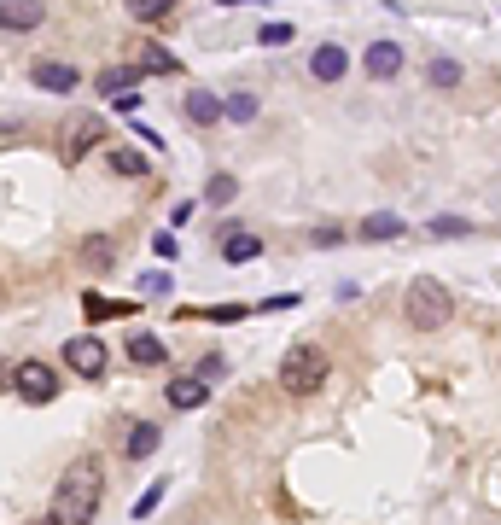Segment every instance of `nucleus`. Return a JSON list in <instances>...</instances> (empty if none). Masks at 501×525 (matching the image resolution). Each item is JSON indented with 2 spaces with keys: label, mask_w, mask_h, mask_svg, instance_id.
<instances>
[{
  "label": "nucleus",
  "mask_w": 501,
  "mask_h": 525,
  "mask_svg": "<svg viewBox=\"0 0 501 525\" xmlns=\"http://www.w3.org/2000/svg\"><path fill=\"white\" fill-rule=\"evenodd\" d=\"M280 385H286L292 397H315V391L327 385V350L321 345H292L286 350V362H280Z\"/></svg>",
  "instance_id": "obj_2"
},
{
  "label": "nucleus",
  "mask_w": 501,
  "mask_h": 525,
  "mask_svg": "<svg viewBox=\"0 0 501 525\" xmlns=\"http://www.w3.org/2000/svg\"><path fill=\"white\" fill-rule=\"evenodd\" d=\"M362 70H368L373 82H391V76L402 70V47L397 41H373L368 53H362Z\"/></svg>",
  "instance_id": "obj_7"
},
{
  "label": "nucleus",
  "mask_w": 501,
  "mask_h": 525,
  "mask_svg": "<svg viewBox=\"0 0 501 525\" xmlns=\"http://www.w3.org/2000/svg\"><path fill=\"white\" fill-rule=\"evenodd\" d=\"M204 315H210V321H239L245 310H239V304H222V310H204Z\"/></svg>",
  "instance_id": "obj_31"
},
{
  "label": "nucleus",
  "mask_w": 501,
  "mask_h": 525,
  "mask_svg": "<svg viewBox=\"0 0 501 525\" xmlns=\"http://www.w3.org/2000/svg\"><path fill=\"white\" fill-rule=\"evenodd\" d=\"M257 41H263V47H286V41H292V24H263Z\"/></svg>",
  "instance_id": "obj_26"
},
{
  "label": "nucleus",
  "mask_w": 501,
  "mask_h": 525,
  "mask_svg": "<svg viewBox=\"0 0 501 525\" xmlns=\"http://www.w3.org/2000/svg\"><path fill=\"white\" fill-rule=\"evenodd\" d=\"M216 6H251V0H216Z\"/></svg>",
  "instance_id": "obj_33"
},
{
  "label": "nucleus",
  "mask_w": 501,
  "mask_h": 525,
  "mask_svg": "<svg viewBox=\"0 0 501 525\" xmlns=\"http://www.w3.org/2000/svg\"><path fill=\"white\" fill-rule=\"evenodd\" d=\"M65 368H70V374H82V380H100V374H105V345L94 339V333L70 339V345H65Z\"/></svg>",
  "instance_id": "obj_6"
},
{
  "label": "nucleus",
  "mask_w": 501,
  "mask_h": 525,
  "mask_svg": "<svg viewBox=\"0 0 501 525\" xmlns=\"http://www.w3.org/2000/svg\"><path fill=\"white\" fill-rule=\"evenodd\" d=\"M158 502H164V485H152V490H146V496H140V502H134V520H146V514L158 508Z\"/></svg>",
  "instance_id": "obj_28"
},
{
  "label": "nucleus",
  "mask_w": 501,
  "mask_h": 525,
  "mask_svg": "<svg viewBox=\"0 0 501 525\" xmlns=\"http://www.w3.org/2000/svg\"><path fill=\"white\" fill-rule=\"evenodd\" d=\"M309 70H315V82H338L344 70H350V59H344V47H315V59H309Z\"/></svg>",
  "instance_id": "obj_11"
},
{
  "label": "nucleus",
  "mask_w": 501,
  "mask_h": 525,
  "mask_svg": "<svg viewBox=\"0 0 501 525\" xmlns=\"http://www.w3.org/2000/svg\"><path fill=\"white\" fill-rule=\"evenodd\" d=\"M111 251H117V245L105 240V234H94V240H82V257H88L94 269H111Z\"/></svg>",
  "instance_id": "obj_21"
},
{
  "label": "nucleus",
  "mask_w": 501,
  "mask_h": 525,
  "mask_svg": "<svg viewBox=\"0 0 501 525\" xmlns=\"http://www.w3.org/2000/svg\"><path fill=\"white\" fill-rule=\"evenodd\" d=\"M222 257H228V263H251V257H263V240L245 234V228H228V234H222Z\"/></svg>",
  "instance_id": "obj_12"
},
{
  "label": "nucleus",
  "mask_w": 501,
  "mask_h": 525,
  "mask_svg": "<svg viewBox=\"0 0 501 525\" xmlns=\"http://www.w3.org/2000/svg\"><path fill=\"white\" fill-rule=\"evenodd\" d=\"M82 310H88V321H117V315H134L140 304H134V298H100V292H88Z\"/></svg>",
  "instance_id": "obj_13"
},
{
  "label": "nucleus",
  "mask_w": 501,
  "mask_h": 525,
  "mask_svg": "<svg viewBox=\"0 0 501 525\" xmlns=\"http://www.w3.org/2000/svg\"><path fill=\"white\" fill-rule=\"evenodd\" d=\"M24 135V129H18V123H6V129H0V140H18Z\"/></svg>",
  "instance_id": "obj_32"
},
{
  "label": "nucleus",
  "mask_w": 501,
  "mask_h": 525,
  "mask_svg": "<svg viewBox=\"0 0 501 525\" xmlns=\"http://www.w3.org/2000/svg\"><path fill=\"white\" fill-rule=\"evenodd\" d=\"M164 356H169V350H164L158 333H134V339H129V362H134V368H158Z\"/></svg>",
  "instance_id": "obj_15"
},
{
  "label": "nucleus",
  "mask_w": 501,
  "mask_h": 525,
  "mask_svg": "<svg viewBox=\"0 0 501 525\" xmlns=\"http://www.w3.org/2000/svg\"><path fill=\"white\" fill-rule=\"evenodd\" d=\"M216 117H228V111H222V100H216V94H204V88H193V94H187V123L210 129Z\"/></svg>",
  "instance_id": "obj_16"
},
{
  "label": "nucleus",
  "mask_w": 501,
  "mask_h": 525,
  "mask_svg": "<svg viewBox=\"0 0 501 525\" xmlns=\"http://www.w3.org/2000/svg\"><path fill=\"white\" fill-rule=\"evenodd\" d=\"M222 111H228L234 123H251V117H257V94H234V100H222Z\"/></svg>",
  "instance_id": "obj_24"
},
{
  "label": "nucleus",
  "mask_w": 501,
  "mask_h": 525,
  "mask_svg": "<svg viewBox=\"0 0 501 525\" xmlns=\"http://www.w3.org/2000/svg\"><path fill=\"white\" fill-rule=\"evenodd\" d=\"M111 170H117V175H129V181H134V175H146V170H152V158H146L140 146H117V152H111Z\"/></svg>",
  "instance_id": "obj_17"
},
{
  "label": "nucleus",
  "mask_w": 501,
  "mask_h": 525,
  "mask_svg": "<svg viewBox=\"0 0 501 525\" xmlns=\"http://www.w3.org/2000/svg\"><path fill=\"white\" fill-rule=\"evenodd\" d=\"M397 234H402V216H391V210L362 222V240H397Z\"/></svg>",
  "instance_id": "obj_19"
},
{
  "label": "nucleus",
  "mask_w": 501,
  "mask_h": 525,
  "mask_svg": "<svg viewBox=\"0 0 501 525\" xmlns=\"http://www.w3.org/2000/svg\"><path fill=\"white\" fill-rule=\"evenodd\" d=\"M426 76H432L437 88H461V65H455V59H432V70H426Z\"/></svg>",
  "instance_id": "obj_23"
},
{
  "label": "nucleus",
  "mask_w": 501,
  "mask_h": 525,
  "mask_svg": "<svg viewBox=\"0 0 501 525\" xmlns=\"http://www.w3.org/2000/svg\"><path fill=\"white\" fill-rule=\"evenodd\" d=\"M47 18V0H0V30H35Z\"/></svg>",
  "instance_id": "obj_8"
},
{
  "label": "nucleus",
  "mask_w": 501,
  "mask_h": 525,
  "mask_svg": "<svg viewBox=\"0 0 501 525\" xmlns=\"http://www.w3.org/2000/svg\"><path fill=\"white\" fill-rule=\"evenodd\" d=\"M134 76H146L140 65H117V70H105L100 76V94H129V82Z\"/></svg>",
  "instance_id": "obj_20"
},
{
  "label": "nucleus",
  "mask_w": 501,
  "mask_h": 525,
  "mask_svg": "<svg viewBox=\"0 0 501 525\" xmlns=\"http://www.w3.org/2000/svg\"><path fill=\"white\" fill-rule=\"evenodd\" d=\"M30 82H35V88H47V94H70L82 76H76L70 65H53V59H41V65L30 70Z\"/></svg>",
  "instance_id": "obj_10"
},
{
  "label": "nucleus",
  "mask_w": 501,
  "mask_h": 525,
  "mask_svg": "<svg viewBox=\"0 0 501 525\" xmlns=\"http://www.w3.org/2000/svg\"><path fill=\"white\" fill-rule=\"evenodd\" d=\"M100 135H105V117L100 111H88V117H76L65 129V164H82L94 146H100Z\"/></svg>",
  "instance_id": "obj_5"
},
{
  "label": "nucleus",
  "mask_w": 501,
  "mask_h": 525,
  "mask_svg": "<svg viewBox=\"0 0 501 525\" xmlns=\"http://www.w3.org/2000/svg\"><path fill=\"white\" fill-rule=\"evenodd\" d=\"M432 234H437V240H455V234H467V222H461V216H437Z\"/></svg>",
  "instance_id": "obj_27"
},
{
  "label": "nucleus",
  "mask_w": 501,
  "mask_h": 525,
  "mask_svg": "<svg viewBox=\"0 0 501 525\" xmlns=\"http://www.w3.org/2000/svg\"><path fill=\"white\" fill-rule=\"evenodd\" d=\"M12 391H18L24 403H53V397H59V374H53L41 356H30V362L12 368Z\"/></svg>",
  "instance_id": "obj_4"
},
{
  "label": "nucleus",
  "mask_w": 501,
  "mask_h": 525,
  "mask_svg": "<svg viewBox=\"0 0 501 525\" xmlns=\"http://www.w3.org/2000/svg\"><path fill=\"white\" fill-rule=\"evenodd\" d=\"M152 251H158L164 263H175V257H181V251H175V234H158V240H152Z\"/></svg>",
  "instance_id": "obj_29"
},
{
  "label": "nucleus",
  "mask_w": 501,
  "mask_h": 525,
  "mask_svg": "<svg viewBox=\"0 0 501 525\" xmlns=\"http://www.w3.org/2000/svg\"><path fill=\"white\" fill-rule=\"evenodd\" d=\"M158 444H164V432H158L152 420H134V426H129V438H123V450H129L134 461H146V455L158 450Z\"/></svg>",
  "instance_id": "obj_14"
},
{
  "label": "nucleus",
  "mask_w": 501,
  "mask_h": 525,
  "mask_svg": "<svg viewBox=\"0 0 501 525\" xmlns=\"http://www.w3.org/2000/svg\"><path fill=\"white\" fill-rule=\"evenodd\" d=\"M234 193H239V181H234V175H210V187H204V199H210V205H228Z\"/></svg>",
  "instance_id": "obj_22"
},
{
  "label": "nucleus",
  "mask_w": 501,
  "mask_h": 525,
  "mask_svg": "<svg viewBox=\"0 0 501 525\" xmlns=\"http://www.w3.org/2000/svg\"><path fill=\"white\" fill-rule=\"evenodd\" d=\"M408 327H420V333H437L449 315H455V298H449V286L443 280H414L408 286Z\"/></svg>",
  "instance_id": "obj_3"
},
{
  "label": "nucleus",
  "mask_w": 501,
  "mask_h": 525,
  "mask_svg": "<svg viewBox=\"0 0 501 525\" xmlns=\"http://www.w3.org/2000/svg\"><path fill=\"white\" fill-rule=\"evenodd\" d=\"M100 496H105L100 455H76L65 473H59V485H53V508H47V520L53 525H88L94 514H100Z\"/></svg>",
  "instance_id": "obj_1"
},
{
  "label": "nucleus",
  "mask_w": 501,
  "mask_h": 525,
  "mask_svg": "<svg viewBox=\"0 0 501 525\" xmlns=\"http://www.w3.org/2000/svg\"><path fill=\"white\" fill-rule=\"evenodd\" d=\"M309 240H315V245H338V240H344V228H315Z\"/></svg>",
  "instance_id": "obj_30"
},
{
  "label": "nucleus",
  "mask_w": 501,
  "mask_h": 525,
  "mask_svg": "<svg viewBox=\"0 0 501 525\" xmlns=\"http://www.w3.org/2000/svg\"><path fill=\"white\" fill-rule=\"evenodd\" d=\"M140 70H152V76H175L181 59H175L169 47H146V53H140Z\"/></svg>",
  "instance_id": "obj_18"
},
{
  "label": "nucleus",
  "mask_w": 501,
  "mask_h": 525,
  "mask_svg": "<svg viewBox=\"0 0 501 525\" xmlns=\"http://www.w3.org/2000/svg\"><path fill=\"white\" fill-rule=\"evenodd\" d=\"M169 409H204V397H210V385L199 374H181V380H169Z\"/></svg>",
  "instance_id": "obj_9"
},
{
  "label": "nucleus",
  "mask_w": 501,
  "mask_h": 525,
  "mask_svg": "<svg viewBox=\"0 0 501 525\" xmlns=\"http://www.w3.org/2000/svg\"><path fill=\"white\" fill-rule=\"evenodd\" d=\"M123 6H129L134 18H164V12L175 6V0H123Z\"/></svg>",
  "instance_id": "obj_25"
}]
</instances>
